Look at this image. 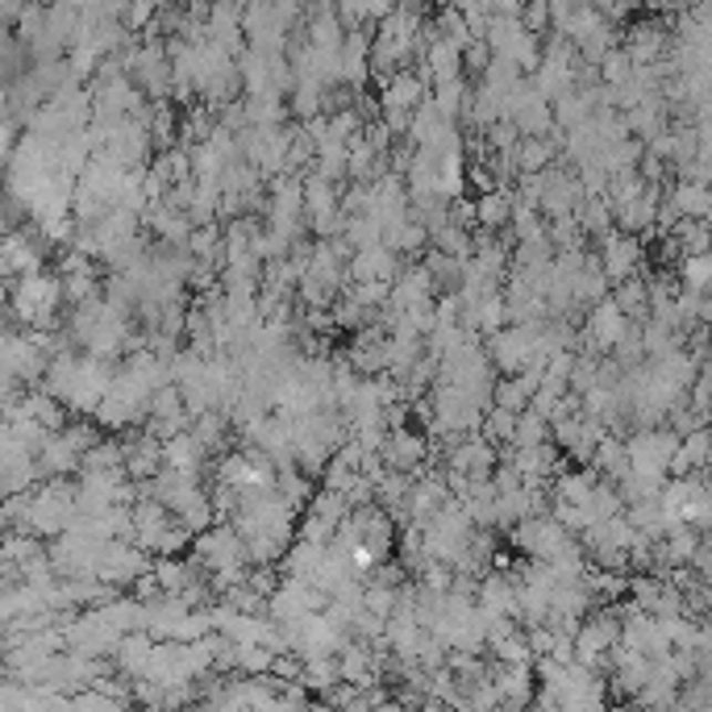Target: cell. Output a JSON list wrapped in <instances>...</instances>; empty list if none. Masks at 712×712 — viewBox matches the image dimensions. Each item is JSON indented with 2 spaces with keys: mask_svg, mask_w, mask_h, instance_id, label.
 Listing matches in <instances>:
<instances>
[{
  "mask_svg": "<svg viewBox=\"0 0 712 712\" xmlns=\"http://www.w3.org/2000/svg\"><path fill=\"white\" fill-rule=\"evenodd\" d=\"M383 467L388 471H400V475H425V463L434 458V442L430 437H421L417 430H400V434H388L383 442Z\"/></svg>",
  "mask_w": 712,
  "mask_h": 712,
  "instance_id": "277c9868",
  "label": "cell"
},
{
  "mask_svg": "<svg viewBox=\"0 0 712 712\" xmlns=\"http://www.w3.org/2000/svg\"><path fill=\"white\" fill-rule=\"evenodd\" d=\"M513 213H517V196H513L508 188L475 196V229H484V234L513 229Z\"/></svg>",
  "mask_w": 712,
  "mask_h": 712,
  "instance_id": "ba28073f",
  "label": "cell"
},
{
  "mask_svg": "<svg viewBox=\"0 0 712 712\" xmlns=\"http://www.w3.org/2000/svg\"><path fill=\"white\" fill-rule=\"evenodd\" d=\"M612 305H617V309H621L629 321H633V317L642 321V317L650 313V283H646V279H638V276L626 279V283H617V292H612Z\"/></svg>",
  "mask_w": 712,
  "mask_h": 712,
  "instance_id": "8fae6325",
  "label": "cell"
},
{
  "mask_svg": "<svg viewBox=\"0 0 712 712\" xmlns=\"http://www.w3.org/2000/svg\"><path fill=\"white\" fill-rule=\"evenodd\" d=\"M550 442H555V425H550L546 417H538L534 409H529V413H522L513 446H517V451H534V446H550Z\"/></svg>",
  "mask_w": 712,
  "mask_h": 712,
  "instance_id": "7c38bea8",
  "label": "cell"
},
{
  "mask_svg": "<svg viewBox=\"0 0 712 712\" xmlns=\"http://www.w3.org/2000/svg\"><path fill=\"white\" fill-rule=\"evenodd\" d=\"M38 471H42V484H47V479H71V475L84 471V454L54 434L51 442L38 451Z\"/></svg>",
  "mask_w": 712,
  "mask_h": 712,
  "instance_id": "9c48e42d",
  "label": "cell"
},
{
  "mask_svg": "<svg viewBox=\"0 0 712 712\" xmlns=\"http://www.w3.org/2000/svg\"><path fill=\"white\" fill-rule=\"evenodd\" d=\"M192 541V534L179 525L172 508H163L158 501L142 496L134 504V546H142L151 558H175Z\"/></svg>",
  "mask_w": 712,
  "mask_h": 712,
  "instance_id": "6da1fadb",
  "label": "cell"
},
{
  "mask_svg": "<svg viewBox=\"0 0 712 712\" xmlns=\"http://www.w3.org/2000/svg\"><path fill=\"white\" fill-rule=\"evenodd\" d=\"M517 413H504V409H487V417H484V430H479V437L484 442H492L496 451H508L513 446V437H517Z\"/></svg>",
  "mask_w": 712,
  "mask_h": 712,
  "instance_id": "4fadbf2b",
  "label": "cell"
},
{
  "mask_svg": "<svg viewBox=\"0 0 712 712\" xmlns=\"http://www.w3.org/2000/svg\"><path fill=\"white\" fill-rule=\"evenodd\" d=\"M501 467V451L484 442L479 434L463 437V442H454L451 451H446V471L454 475H467V479H492Z\"/></svg>",
  "mask_w": 712,
  "mask_h": 712,
  "instance_id": "5b68a950",
  "label": "cell"
},
{
  "mask_svg": "<svg viewBox=\"0 0 712 712\" xmlns=\"http://www.w3.org/2000/svg\"><path fill=\"white\" fill-rule=\"evenodd\" d=\"M18 409L30 421H38L47 434H63V430H68V421H71V409L63 404V400H54L47 388H30V392L21 396Z\"/></svg>",
  "mask_w": 712,
  "mask_h": 712,
  "instance_id": "52a82bcc",
  "label": "cell"
},
{
  "mask_svg": "<svg viewBox=\"0 0 712 712\" xmlns=\"http://www.w3.org/2000/svg\"><path fill=\"white\" fill-rule=\"evenodd\" d=\"M638 259H642V246H638V238H633V234L612 229V234H605V238H600V267H605L608 279H617V283L633 279V271H638Z\"/></svg>",
  "mask_w": 712,
  "mask_h": 712,
  "instance_id": "8992f818",
  "label": "cell"
},
{
  "mask_svg": "<svg viewBox=\"0 0 712 712\" xmlns=\"http://www.w3.org/2000/svg\"><path fill=\"white\" fill-rule=\"evenodd\" d=\"M538 326H541V321H538ZM538 326H508V330L484 338L487 359H492V367L501 371L504 380L522 375V371L534 363V359H541V354H538Z\"/></svg>",
  "mask_w": 712,
  "mask_h": 712,
  "instance_id": "3957f363",
  "label": "cell"
},
{
  "mask_svg": "<svg viewBox=\"0 0 712 712\" xmlns=\"http://www.w3.org/2000/svg\"><path fill=\"white\" fill-rule=\"evenodd\" d=\"M192 546H196V563H200L209 575L250 571V550H246V538L234 529V525H213L209 534H200Z\"/></svg>",
  "mask_w": 712,
  "mask_h": 712,
  "instance_id": "7a4b0ae2",
  "label": "cell"
},
{
  "mask_svg": "<svg viewBox=\"0 0 712 712\" xmlns=\"http://www.w3.org/2000/svg\"><path fill=\"white\" fill-rule=\"evenodd\" d=\"M209 458L213 454L192 434H179L172 437V442H163V463L172 471H179V475H188V479H200V471L209 467Z\"/></svg>",
  "mask_w": 712,
  "mask_h": 712,
  "instance_id": "30bf717a",
  "label": "cell"
}]
</instances>
